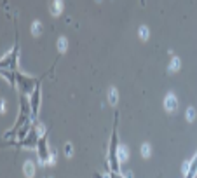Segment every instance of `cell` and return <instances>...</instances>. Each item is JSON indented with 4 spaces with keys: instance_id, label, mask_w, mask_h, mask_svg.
I'll use <instances>...</instances> for the list:
<instances>
[{
    "instance_id": "1",
    "label": "cell",
    "mask_w": 197,
    "mask_h": 178,
    "mask_svg": "<svg viewBox=\"0 0 197 178\" xmlns=\"http://www.w3.org/2000/svg\"><path fill=\"white\" fill-rule=\"evenodd\" d=\"M117 150H119V145H117V119H115L112 142H110V150H108V166H110V171H113V173H119V157H117Z\"/></svg>"
},
{
    "instance_id": "2",
    "label": "cell",
    "mask_w": 197,
    "mask_h": 178,
    "mask_svg": "<svg viewBox=\"0 0 197 178\" xmlns=\"http://www.w3.org/2000/svg\"><path fill=\"white\" fill-rule=\"evenodd\" d=\"M164 107H166V110H176V107H178V101H176V96L173 93L166 94V100H164Z\"/></svg>"
},
{
    "instance_id": "3",
    "label": "cell",
    "mask_w": 197,
    "mask_h": 178,
    "mask_svg": "<svg viewBox=\"0 0 197 178\" xmlns=\"http://www.w3.org/2000/svg\"><path fill=\"white\" fill-rule=\"evenodd\" d=\"M37 147H38V156H40V159H42V163H44V159H47V143H45V138L44 136L38 140Z\"/></svg>"
},
{
    "instance_id": "4",
    "label": "cell",
    "mask_w": 197,
    "mask_h": 178,
    "mask_svg": "<svg viewBox=\"0 0 197 178\" xmlns=\"http://www.w3.org/2000/svg\"><path fill=\"white\" fill-rule=\"evenodd\" d=\"M61 11H63V0H52L51 2V12L54 16H59Z\"/></svg>"
},
{
    "instance_id": "5",
    "label": "cell",
    "mask_w": 197,
    "mask_h": 178,
    "mask_svg": "<svg viewBox=\"0 0 197 178\" xmlns=\"http://www.w3.org/2000/svg\"><path fill=\"white\" fill-rule=\"evenodd\" d=\"M33 114H38V105H40V91H38V87H35V93H33Z\"/></svg>"
},
{
    "instance_id": "6",
    "label": "cell",
    "mask_w": 197,
    "mask_h": 178,
    "mask_svg": "<svg viewBox=\"0 0 197 178\" xmlns=\"http://www.w3.org/2000/svg\"><path fill=\"white\" fill-rule=\"evenodd\" d=\"M117 157H119V163L127 161V149L124 147V145H120L119 147V150H117Z\"/></svg>"
},
{
    "instance_id": "7",
    "label": "cell",
    "mask_w": 197,
    "mask_h": 178,
    "mask_svg": "<svg viewBox=\"0 0 197 178\" xmlns=\"http://www.w3.org/2000/svg\"><path fill=\"white\" fill-rule=\"evenodd\" d=\"M25 173H26V176L28 178H32L33 176V173H35V166H33V164L30 163H25Z\"/></svg>"
},
{
    "instance_id": "8",
    "label": "cell",
    "mask_w": 197,
    "mask_h": 178,
    "mask_svg": "<svg viewBox=\"0 0 197 178\" xmlns=\"http://www.w3.org/2000/svg\"><path fill=\"white\" fill-rule=\"evenodd\" d=\"M108 100H110V103H112V105H115V103H117V91H115V89H110V93H108Z\"/></svg>"
},
{
    "instance_id": "9",
    "label": "cell",
    "mask_w": 197,
    "mask_h": 178,
    "mask_svg": "<svg viewBox=\"0 0 197 178\" xmlns=\"http://www.w3.org/2000/svg\"><path fill=\"white\" fill-rule=\"evenodd\" d=\"M169 68H171V70H178V68H180V59H178V58H173V61H171V65H169Z\"/></svg>"
},
{
    "instance_id": "10",
    "label": "cell",
    "mask_w": 197,
    "mask_h": 178,
    "mask_svg": "<svg viewBox=\"0 0 197 178\" xmlns=\"http://www.w3.org/2000/svg\"><path fill=\"white\" fill-rule=\"evenodd\" d=\"M141 154H143L145 157H148V156H150V145H148V143H145V145L141 147Z\"/></svg>"
},
{
    "instance_id": "11",
    "label": "cell",
    "mask_w": 197,
    "mask_h": 178,
    "mask_svg": "<svg viewBox=\"0 0 197 178\" xmlns=\"http://www.w3.org/2000/svg\"><path fill=\"white\" fill-rule=\"evenodd\" d=\"M140 37L141 39H147L148 37V28L147 26H140Z\"/></svg>"
},
{
    "instance_id": "12",
    "label": "cell",
    "mask_w": 197,
    "mask_h": 178,
    "mask_svg": "<svg viewBox=\"0 0 197 178\" xmlns=\"http://www.w3.org/2000/svg\"><path fill=\"white\" fill-rule=\"evenodd\" d=\"M58 47H59V51L66 49V39H59V40H58Z\"/></svg>"
},
{
    "instance_id": "13",
    "label": "cell",
    "mask_w": 197,
    "mask_h": 178,
    "mask_svg": "<svg viewBox=\"0 0 197 178\" xmlns=\"http://www.w3.org/2000/svg\"><path fill=\"white\" fill-rule=\"evenodd\" d=\"M40 28H42V25H40V23H33V26H32V30H33V33H35V35H38V33H40Z\"/></svg>"
},
{
    "instance_id": "14",
    "label": "cell",
    "mask_w": 197,
    "mask_h": 178,
    "mask_svg": "<svg viewBox=\"0 0 197 178\" xmlns=\"http://www.w3.org/2000/svg\"><path fill=\"white\" fill-rule=\"evenodd\" d=\"M189 121H194V115H195V110H194V108H189Z\"/></svg>"
},
{
    "instance_id": "15",
    "label": "cell",
    "mask_w": 197,
    "mask_h": 178,
    "mask_svg": "<svg viewBox=\"0 0 197 178\" xmlns=\"http://www.w3.org/2000/svg\"><path fill=\"white\" fill-rule=\"evenodd\" d=\"M72 154V147H70V143H66V156H70Z\"/></svg>"
}]
</instances>
